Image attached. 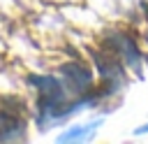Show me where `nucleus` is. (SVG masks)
<instances>
[{
  "label": "nucleus",
  "mask_w": 148,
  "mask_h": 144,
  "mask_svg": "<svg viewBox=\"0 0 148 144\" xmlns=\"http://www.w3.org/2000/svg\"><path fill=\"white\" fill-rule=\"evenodd\" d=\"M146 23H148V7H146ZM146 39H148V28H146Z\"/></svg>",
  "instance_id": "obj_7"
},
{
  "label": "nucleus",
  "mask_w": 148,
  "mask_h": 144,
  "mask_svg": "<svg viewBox=\"0 0 148 144\" xmlns=\"http://www.w3.org/2000/svg\"><path fill=\"white\" fill-rule=\"evenodd\" d=\"M141 132H148V125H141V128H136V135H141Z\"/></svg>",
  "instance_id": "obj_6"
},
{
  "label": "nucleus",
  "mask_w": 148,
  "mask_h": 144,
  "mask_svg": "<svg viewBox=\"0 0 148 144\" xmlns=\"http://www.w3.org/2000/svg\"><path fill=\"white\" fill-rule=\"evenodd\" d=\"M106 46H109V51H113V53H116L120 60H125L130 67H134V70L139 72L141 53H139V49H136V44H134V39H132L130 35H123V33H113V35L109 37Z\"/></svg>",
  "instance_id": "obj_3"
},
{
  "label": "nucleus",
  "mask_w": 148,
  "mask_h": 144,
  "mask_svg": "<svg viewBox=\"0 0 148 144\" xmlns=\"http://www.w3.org/2000/svg\"><path fill=\"white\" fill-rule=\"evenodd\" d=\"M99 125H102L99 118H97V121H90V123H83V125H74V128H69L67 132H62V135L58 137V142L65 144V142H81V139H88V137L95 135V130H97Z\"/></svg>",
  "instance_id": "obj_5"
},
{
  "label": "nucleus",
  "mask_w": 148,
  "mask_h": 144,
  "mask_svg": "<svg viewBox=\"0 0 148 144\" xmlns=\"http://www.w3.org/2000/svg\"><path fill=\"white\" fill-rule=\"evenodd\" d=\"M23 132H25L23 118L18 114L0 109V142H14V139L23 137Z\"/></svg>",
  "instance_id": "obj_4"
},
{
  "label": "nucleus",
  "mask_w": 148,
  "mask_h": 144,
  "mask_svg": "<svg viewBox=\"0 0 148 144\" xmlns=\"http://www.w3.org/2000/svg\"><path fill=\"white\" fill-rule=\"evenodd\" d=\"M60 74H62V84L69 88V93H74L76 98H83L90 102L88 98V91L92 86V72L81 65V63H65L60 67Z\"/></svg>",
  "instance_id": "obj_2"
},
{
  "label": "nucleus",
  "mask_w": 148,
  "mask_h": 144,
  "mask_svg": "<svg viewBox=\"0 0 148 144\" xmlns=\"http://www.w3.org/2000/svg\"><path fill=\"white\" fill-rule=\"evenodd\" d=\"M30 84L37 86L39 91V123L46 125L49 121L56 123L60 118H65L67 114L76 111L79 107L88 105V100L79 98V100H69L67 93H65V84L62 79H56V77H46V74H32L30 77Z\"/></svg>",
  "instance_id": "obj_1"
}]
</instances>
